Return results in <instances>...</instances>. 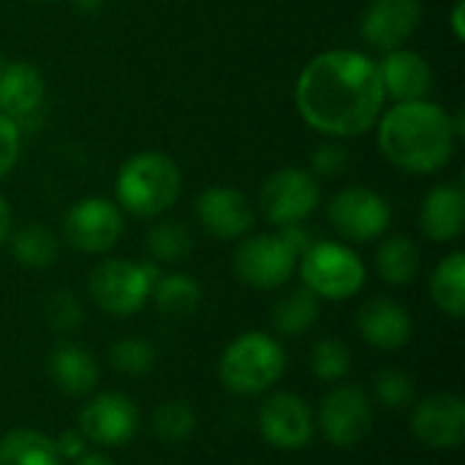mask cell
I'll use <instances>...</instances> for the list:
<instances>
[{
  "label": "cell",
  "instance_id": "obj_28",
  "mask_svg": "<svg viewBox=\"0 0 465 465\" xmlns=\"http://www.w3.org/2000/svg\"><path fill=\"white\" fill-rule=\"evenodd\" d=\"M147 251L153 262L163 264H177L191 256L193 251V237L191 232L177 223V221H161L147 232Z\"/></svg>",
  "mask_w": 465,
  "mask_h": 465
},
{
  "label": "cell",
  "instance_id": "obj_8",
  "mask_svg": "<svg viewBox=\"0 0 465 465\" xmlns=\"http://www.w3.org/2000/svg\"><path fill=\"white\" fill-rule=\"evenodd\" d=\"M319 199H322L319 180L311 174V169H300V166L278 169L262 183L259 191L262 215L275 226L302 223L319 207Z\"/></svg>",
  "mask_w": 465,
  "mask_h": 465
},
{
  "label": "cell",
  "instance_id": "obj_20",
  "mask_svg": "<svg viewBox=\"0 0 465 465\" xmlns=\"http://www.w3.org/2000/svg\"><path fill=\"white\" fill-rule=\"evenodd\" d=\"M420 226L433 242H452L463 234L465 193L455 183L430 188L420 210Z\"/></svg>",
  "mask_w": 465,
  "mask_h": 465
},
{
  "label": "cell",
  "instance_id": "obj_30",
  "mask_svg": "<svg viewBox=\"0 0 465 465\" xmlns=\"http://www.w3.org/2000/svg\"><path fill=\"white\" fill-rule=\"evenodd\" d=\"M311 371L324 384H335V381L346 379L349 371H351L349 346L343 341H338V338H322L311 351Z\"/></svg>",
  "mask_w": 465,
  "mask_h": 465
},
{
  "label": "cell",
  "instance_id": "obj_31",
  "mask_svg": "<svg viewBox=\"0 0 465 465\" xmlns=\"http://www.w3.org/2000/svg\"><path fill=\"white\" fill-rule=\"evenodd\" d=\"M109 362L125 376H144L155 365V351L142 338H123L109 349Z\"/></svg>",
  "mask_w": 465,
  "mask_h": 465
},
{
  "label": "cell",
  "instance_id": "obj_17",
  "mask_svg": "<svg viewBox=\"0 0 465 465\" xmlns=\"http://www.w3.org/2000/svg\"><path fill=\"white\" fill-rule=\"evenodd\" d=\"M379 76H381L384 95L395 104L422 101L433 87L430 63L420 52L403 46L384 52V60L379 63Z\"/></svg>",
  "mask_w": 465,
  "mask_h": 465
},
{
  "label": "cell",
  "instance_id": "obj_36",
  "mask_svg": "<svg viewBox=\"0 0 465 465\" xmlns=\"http://www.w3.org/2000/svg\"><path fill=\"white\" fill-rule=\"evenodd\" d=\"M54 450L65 460H79L84 455V439L79 433H74V430H65V433H60L54 439Z\"/></svg>",
  "mask_w": 465,
  "mask_h": 465
},
{
  "label": "cell",
  "instance_id": "obj_15",
  "mask_svg": "<svg viewBox=\"0 0 465 465\" xmlns=\"http://www.w3.org/2000/svg\"><path fill=\"white\" fill-rule=\"evenodd\" d=\"M136 406L123 392H104L95 395L79 411V430L82 439L98 447H120L134 439L136 433Z\"/></svg>",
  "mask_w": 465,
  "mask_h": 465
},
{
  "label": "cell",
  "instance_id": "obj_14",
  "mask_svg": "<svg viewBox=\"0 0 465 465\" xmlns=\"http://www.w3.org/2000/svg\"><path fill=\"white\" fill-rule=\"evenodd\" d=\"M411 430L430 450H458L465 439V403L452 392L428 395L414 406Z\"/></svg>",
  "mask_w": 465,
  "mask_h": 465
},
{
  "label": "cell",
  "instance_id": "obj_3",
  "mask_svg": "<svg viewBox=\"0 0 465 465\" xmlns=\"http://www.w3.org/2000/svg\"><path fill=\"white\" fill-rule=\"evenodd\" d=\"M183 191V172L174 158L158 150L131 155L114 177V204L136 218L166 213Z\"/></svg>",
  "mask_w": 465,
  "mask_h": 465
},
{
  "label": "cell",
  "instance_id": "obj_19",
  "mask_svg": "<svg viewBox=\"0 0 465 465\" xmlns=\"http://www.w3.org/2000/svg\"><path fill=\"white\" fill-rule=\"evenodd\" d=\"M357 327L365 343L381 349V351H395L409 343L411 338V316L409 311L387 297H373L368 300L360 313H357Z\"/></svg>",
  "mask_w": 465,
  "mask_h": 465
},
{
  "label": "cell",
  "instance_id": "obj_11",
  "mask_svg": "<svg viewBox=\"0 0 465 465\" xmlns=\"http://www.w3.org/2000/svg\"><path fill=\"white\" fill-rule=\"evenodd\" d=\"M319 425L330 444L349 450L357 447L373 425V409L360 387H335L319 409Z\"/></svg>",
  "mask_w": 465,
  "mask_h": 465
},
{
  "label": "cell",
  "instance_id": "obj_26",
  "mask_svg": "<svg viewBox=\"0 0 465 465\" xmlns=\"http://www.w3.org/2000/svg\"><path fill=\"white\" fill-rule=\"evenodd\" d=\"M319 322V297L311 289H292L272 308V324L281 335H302Z\"/></svg>",
  "mask_w": 465,
  "mask_h": 465
},
{
  "label": "cell",
  "instance_id": "obj_16",
  "mask_svg": "<svg viewBox=\"0 0 465 465\" xmlns=\"http://www.w3.org/2000/svg\"><path fill=\"white\" fill-rule=\"evenodd\" d=\"M422 19V0H371L360 30L362 38L379 49L390 52L403 46Z\"/></svg>",
  "mask_w": 465,
  "mask_h": 465
},
{
  "label": "cell",
  "instance_id": "obj_25",
  "mask_svg": "<svg viewBox=\"0 0 465 465\" xmlns=\"http://www.w3.org/2000/svg\"><path fill=\"white\" fill-rule=\"evenodd\" d=\"M8 240H11L14 259L30 270H44V267L54 264L57 253H60L57 237L52 234V229H46L41 223H25L22 229L8 234Z\"/></svg>",
  "mask_w": 465,
  "mask_h": 465
},
{
  "label": "cell",
  "instance_id": "obj_4",
  "mask_svg": "<svg viewBox=\"0 0 465 465\" xmlns=\"http://www.w3.org/2000/svg\"><path fill=\"white\" fill-rule=\"evenodd\" d=\"M286 368V354L267 332H245L229 343L218 373L223 387L237 395H259L270 390Z\"/></svg>",
  "mask_w": 465,
  "mask_h": 465
},
{
  "label": "cell",
  "instance_id": "obj_23",
  "mask_svg": "<svg viewBox=\"0 0 465 465\" xmlns=\"http://www.w3.org/2000/svg\"><path fill=\"white\" fill-rule=\"evenodd\" d=\"M420 248L406 234L387 237L376 251V270L390 286H409L420 275Z\"/></svg>",
  "mask_w": 465,
  "mask_h": 465
},
{
  "label": "cell",
  "instance_id": "obj_34",
  "mask_svg": "<svg viewBox=\"0 0 465 465\" xmlns=\"http://www.w3.org/2000/svg\"><path fill=\"white\" fill-rule=\"evenodd\" d=\"M46 316L54 330L68 332L82 324V305L71 292H57V294H52V300L46 305Z\"/></svg>",
  "mask_w": 465,
  "mask_h": 465
},
{
  "label": "cell",
  "instance_id": "obj_22",
  "mask_svg": "<svg viewBox=\"0 0 465 465\" xmlns=\"http://www.w3.org/2000/svg\"><path fill=\"white\" fill-rule=\"evenodd\" d=\"M430 297L441 313L450 319H463L465 313V253L455 251L439 262L430 275Z\"/></svg>",
  "mask_w": 465,
  "mask_h": 465
},
{
  "label": "cell",
  "instance_id": "obj_12",
  "mask_svg": "<svg viewBox=\"0 0 465 465\" xmlns=\"http://www.w3.org/2000/svg\"><path fill=\"white\" fill-rule=\"evenodd\" d=\"M262 439L283 452L305 450L313 439V411L311 406L292 392H278L264 401L259 411Z\"/></svg>",
  "mask_w": 465,
  "mask_h": 465
},
{
  "label": "cell",
  "instance_id": "obj_5",
  "mask_svg": "<svg viewBox=\"0 0 465 465\" xmlns=\"http://www.w3.org/2000/svg\"><path fill=\"white\" fill-rule=\"evenodd\" d=\"M158 278L161 272L155 262L136 264L128 259H106L90 272L87 292L104 313L131 316L150 300Z\"/></svg>",
  "mask_w": 465,
  "mask_h": 465
},
{
  "label": "cell",
  "instance_id": "obj_10",
  "mask_svg": "<svg viewBox=\"0 0 465 465\" xmlns=\"http://www.w3.org/2000/svg\"><path fill=\"white\" fill-rule=\"evenodd\" d=\"M294 267H297V256L283 242L281 234L248 237L234 251V275L253 289L283 286L292 278Z\"/></svg>",
  "mask_w": 465,
  "mask_h": 465
},
{
  "label": "cell",
  "instance_id": "obj_38",
  "mask_svg": "<svg viewBox=\"0 0 465 465\" xmlns=\"http://www.w3.org/2000/svg\"><path fill=\"white\" fill-rule=\"evenodd\" d=\"M8 234H11V207H8V202L0 196V248L8 242Z\"/></svg>",
  "mask_w": 465,
  "mask_h": 465
},
{
  "label": "cell",
  "instance_id": "obj_33",
  "mask_svg": "<svg viewBox=\"0 0 465 465\" xmlns=\"http://www.w3.org/2000/svg\"><path fill=\"white\" fill-rule=\"evenodd\" d=\"M349 169V153L346 147L330 142V144H322L313 158H311V174L319 180H335V177H343Z\"/></svg>",
  "mask_w": 465,
  "mask_h": 465
},
{
  "label": "cell",
  "instance_id": "obj_9",
  "mask_svg": "<svg viewBox=\"0 0 465 465\" xmlns=\"http://www.w3.org/2000/svg\"><path fill=\"white\" fill-rule=\"evenodd\" d=\"M123 210L104 196L74 202L63 218V237L79 253H106L123 237Z\"/></svg>",
  "mask_w": 465,
  "mask_h": 465
},
{
  "label": "cell",
  "instance_id": "obj_21",
  "mask_svg": "<svg viewBox=\"0 0 465 465\" xmlns=\"http://www.w3.org/2000/svg\"><path fill=\"white\" fill-rule=\"evenodd\" d=\"M49 376L60 392L71 398H84L95 390L101 371H98L95 357L87 349L76 343H60L49 354Z\"/></svg>",
  "mask_w": 465,
  "mask_h": 465
},
{
  "label": "cell",
  "instance_id": "obj_32",
  "mask_svg": "<svg viewBox=\"0 0 465 465\" xmlns=\"http://www.w3.org/2000/svg\"><path fill=\"white\" fill-rule=\"evenodd\" d=\"M373 392H376V401L384 406V409H406L409 403H414V379L406 373V371H398V368H384L376 373L373 379Z\"/></svg>",
  "mask_w": 465,
  "mask_h": 465
},
{
  "label": "cell",
  "instance_id": "obj_41",
  "mask_svg": "<svg viewBox=\"0 0 465 465\" xmlns=\"http://www.w3.org/2000/svg\"><path fill=\"white\" fill-rule=\"evenodd\" d=\"M5 63H8V60H5V57H3V52H0V71L5 68Z\"/></svg>",
  "mask_w": 465,
  "mask_h": 465
},
{
  "label": "cell",
  "instance_id": "obj_29",
  "mask_svg": "<svg viewBox=\"0 0 465 465\" xmlns=\"http://www.w3.org/2000/svg\"><path fill=\"white\" fill-rule=\"evenodd\" d=\"M193 425H196V417L191 411L188 403L183 401H169V403H161L155 411H153V436L169 447L185 441L191 433H193Z\"/></svg>",
  "mask_w": 465,
  "mask_h": 465
},
{
  "label": "cell",
  "instance_id": "obj_13",
  "mask_svg": "<svg viewBox=\"0 0 465 465\" xmlns=\"http://www.w3.org/2000/svg\"><path fill=\"white\" fill-rule=\"evenodd\" d=\"M193 210H196L202 229L215 240H240L256 223L248 196L232 185H213L202 191L196 196Z\"/></svg>",
  "mask_w": 465,
  "mask_h": 465
},
{
  "label": "cell",
  "instance_id": "obj_40",
  "mask_svg": "<svg viewBox=\"0 0 465 465\" xmlns=\"http://www.w3.org/2000/svg\"><path fill=\"white\" fill-rule=\"evenodd\" d=\"M76 465H114V463H112L106 455H95V452H93V455H82V458L76 460Z\"/></svg>",
  "mask_w": 465,
  "mask_h": 465
},
{
  "label": "cell",
  "instance_id": "obj_35",
  "mask_svg": "<svg viewBox=\"0 0 465 465\" xmlns=\"http://www.w3.org/2000/svg\"><path fill=\"white\" fill-rule=\"evenodd\" d=\"M22 153V128L0 112V180L16 166Z\"/></svg>",
  "mask_w": 465,
  "mask_h": 465
},
{
  "label": "cell",
  "instance_id": "obj_18",
  "mask_svg": "<svg viewBox=\"0 0 465 465\" xmlns=\"http://www.w3.org/2000/svg\"><path fill=\"white\" fill-rule=\"evenodd\" d=\"M46 95L41 71L27 60H11L0 71V112L8 114L19 128L25 120L38 114Z\"/></svg>",
  "mask_w": 465,
  "mask_h": 465
},
{
  "label": "cell",
  "instance_id": "obj_24",
  "mask_svg": "<svg viewBox=\"0 0 465 465\" xmlns=\"http://www.w3.org/2000/svg\"><path fill=\"white\" fill-rule=\"evenodd\" d=\"M54 441L35 430H11L0 439V465H60Z\"/></svg>",
  "mask_w": 465,
  "mask_h": 465
},
{
  "label": "cell",
  "instance_id": "obj_7",
  "mask_svg": "<svg viewBox=\"0 0 465 465\" xmlns=\"http://www.w3.org/2000/svg\"><path fill=\"white\" fill-rule=\"evenodd\" d=\"M327 221L349 242H371L390 229L392 207L379 191L368 185H349L332 196Z\"/></svg>",
  "mask_w": 465,
  "mask_h": 465
},
{
  "label": "cell",
  "instance_id": "obj_39",
  "mask_svg": "<svg viewBox=\"0 0 465 465\" xmlns=\"http://www.w3.org/2000/svg\"><path fill=\"white\" fill-rule=\"evenodd\" d=\"M74 5L79 11H84V14H95V11L104 8V0H74Z\"/></svg>",
  "mask_w": 465,
  "mask_h": 465
},
{
  "label": "cell",
  "instance_id": "obj_1",
  "mask_svg": "<svg viewBox=\"0 0 465 465\" xmlns=\"http://www.w3.org/2000/svg\"><path fill=\"white\" fill-rule=\"evenodd\" d=\"M294 104L305 125L322 136H362L379 123L387 104L379 63L357 49H327L302 65Z\"/></svg>",
  "mask_w": 465,
  "mask_h": 465
},
{
  "label": "cell",
  "instance_id": "obj_42",
  "mask_svg": "<svg viewBox=\"0 0 465 465\" xmlns=\"http://www.w3.org/2000/svg\"><path fill=\"white\" fill-rule=\"evenodd\" d=\"M35 3H54V0H35Z\"/></svg>",
  "mask_w": 465,
  "mask_h": 465
},
{
  "label": "cell",
  "instance_id": "obj_37",
  "mask_svg": "<svg viewBox=\"0 0 465 465\" xmlns=\"http://www.w3.org/2000/svg\"><path fill=\"white\" fill-rule=\"evenodd\" d=\"M450 27H452V33H455V38H458V41H463L465 38V3L463 0H458V3L452 5Z\"/></svg>",
  "mask_w": 465,
  "mask_h": 465
},
{
  "label": "cell",
  "instance_id": "obj_6",
  "mask_svg": "<svg viewBox=\"0 0 465 465\" xmlns=\"http://www.w3.org/2000/svg\"><path fill=\"white\" fill-rule=\"evenodd\" d=\"M300 275L305 289L322 300H351L365 286V262L343 242H313L300 256Z\"/></svg>",
  "mask_w": 465,
  "mask_h": 465
},
{
  "label": "cell",
  "instance_id": "obj_27",
  "mask_svg": "<svg viewBox=\"0 0 465 465\" xmlns=\"http://www.w3.org/2000/svg\"><path fill=\"white\" fill-rule=\"evenodd\" d=\"M158 305V311L163 316H172V319H185L191 316L199 302H202V289L199 283L191 278V275H183V272H172V275H161L153 286V294H150Z\"/></svg>",
  "mask_w": 465,
  "mask_h": 465
},
{
  "label": "cell",
  "instance_id": "obj_2",
  "mask_svg": "<svg viewBox=\"0 0 465 465\" xmlns=\"http://www.w3.org/2000/svg\"><path fill=\"white\" fill-rule=\"evenodd\" d=\"M376 125L384 158L409 174L441 172L463 134V120H452L447 109L428 98L384 109Z\"/></svg>",
  "mask_w": 465,
  "mask_h": 465
}]
</instances>
